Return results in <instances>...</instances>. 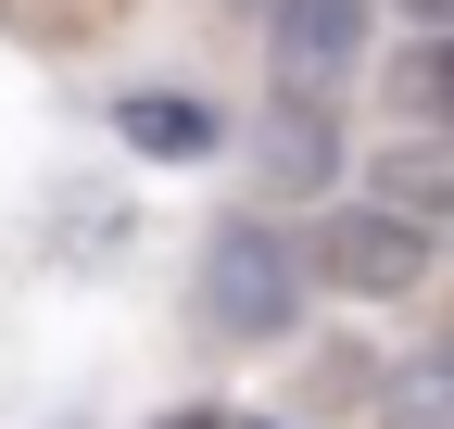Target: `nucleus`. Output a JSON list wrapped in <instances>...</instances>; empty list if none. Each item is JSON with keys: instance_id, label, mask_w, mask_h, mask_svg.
<instances>
[{"instance_id": "1", "label": "nucleus", "mask_w": 454, "mask_h": 429, "mask_svg": "<svg viewBox=\"0 0 454 429\" xmlns=\"http://www.w3.org/2000/svg\"><path fill=\"white\" fill-rule=\"evenodd\" d=\"M303 316V253L278 240V228H215L202 240V329H227V341H278Z\"/></svg>"}, {"instance_id": "2", "label": "nucleus", "mask_w": 454, "mask_h": 429, "mask_svg": "<svg viewBox=\"0 0 454 429\" xmlns=\"http://www.w3.org/2000/svg\"><path fill=\"white\" fill-rule=\"evenodd\" d=\"M316 278L354 291V303H404V291L429 278V228L391 214V202H340L328 228H316Z\"/></svg>"}, {"instance_id": "3", "label": "nucleus", "mask_w": 454, "mask_h": 429, "mask_svg": "<svg viewBox=\"0 0 454 429\" xmlns=\"http://www.w3.org/2000/svg\"><path fill=\"white\" fill-rule=\"evenodd\" d=\"M265 51H278V89H328V76H354L366 64V0H278L265 13Z\"/></svg>"}, {"instance_id": "4", "label": "nucleus", "mask_w": 454, "mask_h": 429, "mask_svg": "<svg viewBox=\"0 0 454 429\" xmlns=\"http://www.w3.org/2000/svg\"><path fill=\"white\" fill-rule=\"evenodd\" d=\"M366 202H391V214H417V228H442L454 214V127H404L379 152V190Z\"/></svg>"}, {"instance_id": "5", "label": "nucleus", "mask_w": 454, "mask_h": 429, "mask_svg": "<svg viewBox=\"0 0 454 429\" xmlns=\"http://www.w3.org/2000/svg\"><path fill=\"white\" fill-rule=\"evenodd\" d=\"M265 177H278V190H328V177H340V127H328V101L278 89V114H265Z\"/></svg>"}, {"instance_id": "6", "label": "nucleus", "mask_w": 454, "mask_h": 429, "mask_svg": "<svg viewBox=\"0 0 454 429\" xmlns=\"http://www.w3.org/2000/svg\"><path fill=\"white\" fill-rule=\"evenodd\" d=\"M114 127H127V152H152V165H202V152L227 139V127L202 114V101H177V89H139Z\"/></svg>"}, {"instance_id": "7", "label": "nucleus", "mask_w": 454, "mask_h": 429, "mask_svg": "<svg viewBox=\"0 0 454 429\" xmlns=\"http://www.w3.org/2000/svg\"><path fill=\"white\" fill-rule=\"evenodd\" d=\"M379 417H391V429H454V329H442V341H417L404 366H391Z\"/></svg>"}, {"instance_id": "8", "label": "nucleus", "mask_w": 454, "mask_h": 429, "mask_svg": "<svg viewBox=\"0 0 454 429\" xmlns=\"http://www.w3.org/2000/svg\"><path fill=\"white\" fill-rule=\"evenodd\" d=\"M391 114L404 127H454V26H429L404 64H391Z\"/></svg>"}, {"instance_id": "9", "label": "nucleus", "mask_w": 454, "mask_h": 429, "mask_svg": "<svg viewBox=\"0 0 454 429\" xmlns=\"http://www.w3.org/2000/svg\"><path fill=\"white\" fill-rule=\"evenodd\" d=\"M404 13H417V26H454V0H404Z\"/></svg>"}, {"instance_id": "10", "label": "nucleus", "mask_w": 454, "mask_h": 429, "mask_svg": "<svg viewBox=\"0 0 454 429\" xmlns=\"http://www.w3.org/2000/svg\"><path fill=\"white\" fill-rule=\"evenodd\" d=\"M164 429H227V417H164Z\"/></svg>"}, {"instance_id": "11", "label": "nucleus", "mask_w": 454, "mask_h": 429, "mask_svg": "<svg viewBox=\"0 0 454 429\" xmlns=\"http://www.w3.org/2000/svg\"><path fill=\"white\" fill-rule=\"evenodd\" d=\"M26 13H76V0H26Z\"/></svg>"}]
</instances>
